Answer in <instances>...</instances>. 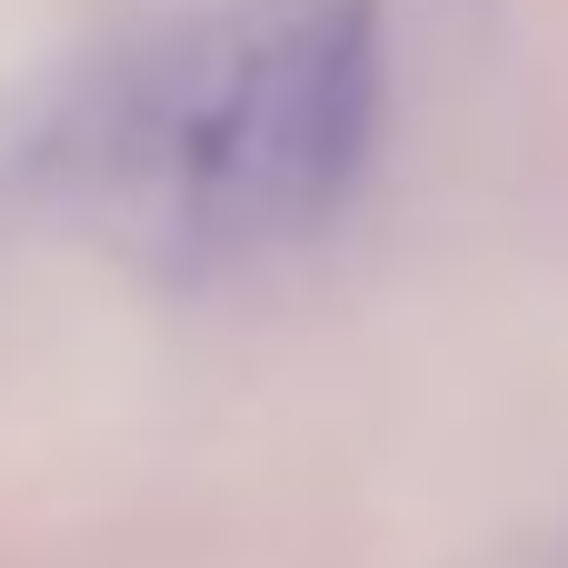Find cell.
Instances as JSON below:
<instances>
[{"instance_id": "1", "label": "cell", "mask_w": 568, "mask_h": 568, "mask_svg": "<svg viewBox=\"0 0 568 568\" xmlns=\"http://www.w3.org/2000/svg\"><path fill=\"white\" fill-rule=\"evenodd\" d=\"M379 100V0H220L90 90L70 180L130 250L170 270L280 260L359 190Z\"/></svg>"}]
</instances>
